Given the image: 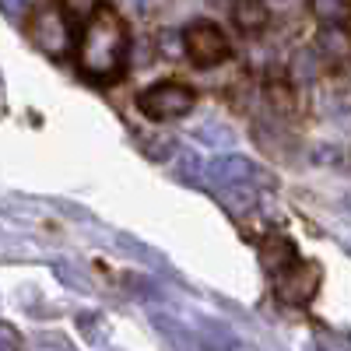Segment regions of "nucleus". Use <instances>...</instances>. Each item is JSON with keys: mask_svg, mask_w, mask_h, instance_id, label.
<instances>
[{"mask_svg": "<svg viewBox=\"0 0 351 351\" xmlns=\"http://www.w3.org/2000/svg\"><path fill=\"white\" fill-rule=\"evenodd\" d=\"M127 49H130V39H127L123 18L109 4H99L92 14H88V21L81 28V39H77L81 74L92 77V81L116 77L127 64Z\"/></svg>", "mask_w": 351, "mask_h": 351, "instance_id": "obj_1", "label": "nucleus"}, {"mask_svg": "<svg viewBox=\"0 0 351 351\" xmlns=\"http://www.w3.org/2000/svg\"><path fill=\"white\" fill-rule=\"evenodd\" d=\"M197 102V92L183 81H158L148 92L137 95V109L148 116V120H176V116H186Z\"/></svg>", "mask_w": 351, "mask_h": 351, "instance_id": "obj_2", "label": "nucleus"}, {"mask_svg": "<svg viewBox=\"0 0 351 351\" xmlns=\"http://www.w3.org/2000/svg\"><path fill=\"white\" fill-rule=\"evenodd\" d=\"M183 49L197 67H218L228 56V36L208 18H197L183 28Z\"/></svg>", "mask_w": 351, "mask_h": 351, "instance_id": "obj_3", "label": "nucleus"}, {"mask_svg": "<svg viewBox=\"0 0 351 351\" xmlns=\"http://www.w3.org/2000/svg\"><path fill=\"white\" fill-rule=\"evenodd\" d=\"M274 291L285 306H309L316 288H319V267L309 260H291L288 267H281L274 274Z\"/></svg>", "mask_w": 351, "mask_h": 351, "instance_id": "obj_4", "label": "nucleus"}, {"mask_svg": "<svg viewBox=\"0 0 351 351\" xmlns=\"http://www.w3.org/2000/svg\"><path fill=\"white\" fill-rule=\"evenodd\" d=\"M32 43L43 53H49V56H64L71 49V21H67V14L60 8H53V4L36 11V18H32Z\"/></svg>", "mask_w": 351, "mask_h": 351, "instance_id": "obj_5", "label": "nucleus"}, {"mask_svg": "<svg viewBox=\"0 0 351 351\" xmlns=\"http://www.w3.org/2000/svg\"><path fill=\"white\" fill-rule=\"evenodd\" d=\"M208 176L221 186H246L256 180V165L243 155H221L208 165Z\"/></svg>", "mask_w": 351, "mask_h": 351, "instance_id": "obj_6", "label": "nucleus"}, {"mask_svg": "<svg viewBox=\"0 0 351 351\" xmlns=\"http://www.w3.org/2000/svg\"><path fill=\"white\" fill-rule=\"evenodd\" d=\"M316 49L324 56H330V60H337V64H351V28H344V21L327 25L324 32L316 36Z\"/></svg>", "mask_w": 351, "mask_h": 351, "instance_id": "obj_7", "label": "nucleus"}, {"mask_svg": "<svg viewBox=\"0 0 351 351\" xmlns=\"http://www.w3.org/2000/svg\"><path fill=\"white\" fill-rule=\"evenodd\" d=\"M291 260H295V246H291L285 236H267V239L260 243V263L271 274H278L281 267H288Z\"/></svg>", "mask_w": 351, "mask_h": 351, "instance_id": "obj_8", "label": "nucleus"}, {"mask_svg": "<svg viewBox=\"0 0 351 351\" xmlns=\"http://www.w3.org/2000/svg\"><path fill=\"white\" fill-rule=\"evenodd\" d=\"M232 21H236V28H243L246 36H253L267 25V4H263V0H236V4H232Z\"/></svg>", "mask_w": 351, "mask_h": 351, "instance_id": "obj_9", "label": "nucleus"}, {"mask_svg": "<svg viewBox=\"0 0 351 351\" xmlns=\"http://www.w3.org/2000/svg\"><path fill=\"white\" fill-rule=\"evenodd\" d=\"M197 348L204 351H236V337H232L228 327L215 324V319H200L197 324Z\"/></svg>", "mask_w": 351, "mask_h": 351, "instance_id": "obj_10", "label": "nucleus"}, {"mask_svg": "<svg viewBox=\"0 0 351 351\" xmlns=\"http://www.w3.org/2000/svg\"><path fill=\"white\" fill-rule=\"evenodd\" d=\"M152 324L165 334V341L169 344H176V348H183V351H190L193 344H197V334L186 327V324H180V319H172V316H165V313H152Z\"/></svg>", "mask_w": 351, "mask_h": 351, "instance_id": "obj_11", "label": "nucleus"}, {"mask_svg": "<svg viewBox=\"0 0 351 351\" xmlns=\"http://www.w3.org/2000/svg\"><path fill=\"white\" fill-rule=\"evenodd\" d=\"M53 274L60 278L67 288H74V291H92V288H95V285H92V274H88V271H81L77 263H67V260L53 263Z\"/></svg>", "mask_w": 351, "mask_h": 351, "instance_id": "obj_12", "label": "nucleus"}, {"mask_svg": "<svg viewBox=\"0 0 351 351\" xmlns=\"http://www.w3.org/2000/svg\"><path fill=\"white\" fill-rule=\"evenodd\" d=\"M309 11H313L316 21H324V25H341L348 18L344 0H309Z\"/></svg>", "mask_w": 351, "mask_h": 351, "instance_id": "obj_13", "label": "nucleus"}, {"mask_svg": "<svg viewBox=\"0 0 351 351\" xmlns=\"http://www.w3.org/2000/svg\"><path fill=\"white\" fill-rule=\"evenodd\" d=\"M193 137L200 144H208V148H225V144L236 141V134H232L228 127H221V123H204V127L193 130Z\"/></svg>", "mask_w": 351, "mask_h": 351, "instance_id": "obj_14", "label": "nucleus"}, {"mask_svg": "<svg viewBox=\"0 0 351 351\" xmlns=\"http://www.w3.org/2000/svg\"><path fill=\"white\" fill-rule=\"evenodd\" d=\"M77 327L84 330V337L92 341V344H102V341L109 337V324H106V316H99V313H84V316H77Z\"/></svg>", "mask_w": 351, "mask_h": 351, "instance_id": "obj_15", "label": "nucleus"}, {"mask_svg": "<svg viewBox=\"0 0 351 351\" xmlns=\"http://www.w3.org/2000/svg\"><path fill=\"white\" fill-rule=\"evenodd\" d=\"M316 71H319V64H316V53L313 49H302L295 60H291V81H299V84L313 81Z\"/></svg>", "mask_w": 351, "mask_h": 351, "instance_id": "obj_16", "label": "nucleus"}, {"mask_svg": "<svg viewBox=\"0 0 351 351\" xmlns=\"http://www.w3.org/2000/svg\"><path fill=\"white\" fill-rule=\"evenodd\" d=\"M221 204H225L228 211L243 215V211L256 208V197H253L250 190H243V186H225V193H221Z\"/></svg>", "mask_w": 351, "mask_h": 351, "instance_id": "obj_17", "label": "nucleus"}, {"mask_svg": "<svg viewBox=\"0 0 351 351\" xmlns=\"http://www.w3.org/2000/svg\"><path fill=\"white\" fill-rule=\"evenodd\" d=\"M144 152H148V158H169L172 152H176V141L172 137H165V134H158V137H144Z\"/></svg>", "mask_w": 351, "mask_h": 351, "instance_id": "obj_18", "label": "nucleus"}, {"mask_svg": "<svg viewBox=\"0 0 351 351\" xmlns=\"http://www.w3.org/2000/svg\"><path fill=\"white\" fill-rule=\"evenodd\" d=\"M120 246H127V250H134L130 256H137V260H144V263H152V267H162V256L152 250V246H144V243H137V239H130V236H120Z\"/></svg>", "mask_w": 351, "mask_h": 351, "instance_id": "obj_19", "label": "nucleus"}, {"mask_svg": "<svg viewBox=\"0 0 351 351\" xmlns=\"http://www.w3.org/2000/svg\"><path fill=\"white\" fill-rule=\"evenodd\" d=\"M32 351H74L60 334H39L36 341H32Z\"/></svg>", "mask_w": 351, "mask_h": 351, "instance_id": "obj_20", "label": "nucleus"}, {"mask_svg": "<svg viewBox=\"0 0 351 351\" xmlns=\"http://www.w3.org/2000/svg\"><path fill=\"white\" fill-rule=\"evenodd\" d=\"M0 351H21V337L11 324H0Z\"/></svg>", "mask_w": 351, "mask_h": 351, "instance_id": "obj_21", "label": "nucleus"}, {"mask_svg": "<svg viewBox=\"0 0 351 351\" xmlns=\"http://www.w3.org/2000/svg\"><path fill=\"white\" fill-rule=\"evenodd\" d=\"M197 169H200V165H197V158H193V155L186 152V155L180 158V169H176V176H180V180H186V183H190V180H197Z\"/></svg>", "mask_w": 351, "mask_h": 351, "instance_id": "obj_22", "label": "nucleus"}, {"mask_svg": "<svg viewBox=\"0 0 351 351\" xmlns=\"http://www.w3.org/2000/svg\"><path fill=\"white\" fill-rule=\"evenodd\" d=\"M0 8H4V14H11V18H21L25 14V0H0Z\"/></svg>", "mask_w": 351, "mask_h": 351, "instance_id": "obj_23", "label": "nucleus"}, {"mask_svg": "<svg viewBox=\"0 0 351 351\" xmlns=\"http://www.w3.org/2000/svg\"><path fill=\"white\" fill-rule=\"evenodd\" d=\"M306 351H324V348H306Z\"/></svg>", "mask_w": 351, "mask_h": 351, "instance_id": "obj_24", "label": "nucleus"}, {"mask_svg": "<svg viewBox=\"0 0 351 351\" xmlns=\"http://www.w3.org/2000/svg\"><path fill=\"white\" fill-rule=\"evenodd\" d=\"M278 4H285V0H278Z\"/></svg>", "mask_w": 351, "mask_h": 351, "instance_id": "obj_25", "label": "nucleus"}]
</instances>
